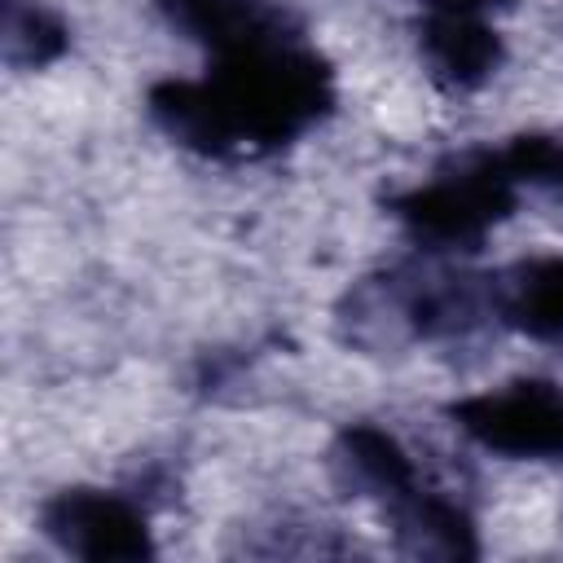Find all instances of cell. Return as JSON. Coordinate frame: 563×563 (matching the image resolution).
I'll list each match as a JSON object with an SVG mask.
<instances>
[{
	"mask_svg": "<svg viewBox=\"0 0 563 563\" xmlns=\"http://www.w3.org/2000/svg\"><path fill=\"white\" fill-rule=\"evenodd\" d=\"M506 163L515 167V176L523 185H541L554 189L563 198V136H545V132H519L501 141Z\"/></svg>",
	"mask_w": 563,
	"mask_h": 563,
	"instance_id": "10",
	"label": "cell"
},
{
	"mask_svg": "<svg viewBox=\"0 0 563 563\" xmlns=\"http://www.w3.org/2000/svg\"><path fill=\"white\" fill-rule=\"evenodd\" d=\"M334 106V66L308 35L211 57L202 75H172L145 92L150 123L172 145L216 163L268 158L321 128Z\"/></svg>",
	"mask_w": 563,
	"mask_h": 563,
	"instance_id": "1",
	"label": "cell"
},
{
	"mask_svg": "<svg viewBox=\"0 0 563 563\" xmlns=\"http://www.w3.org/2000/svg\"><path fill=\"white\" fill-rule=\"evenodd\" d=\"M449 422L493 457L563 466V383L554 378H510L457 396Z\"/></svg>",
	"mask_w": 563,
	"mask_h": 563,
	"instance_id": "4",
	"label": "cell"
},
{
	"mask_svg": "<svg viewBox=\"0 0 563 563\" xmlns=\"http://www.w3.org/2000/svg\"><path fill=\"white\" fill-rule=\"evenodd\" d=\"M488 299L493 325L545 343L563 339V255H537L488 273Z\"/></svg>",
	"mask_w": 563,
	"mask_h": 563,
	"instance_id": "8",
	"label": "cell"
},
{
	"mask_svg": "<svg viewBox=\"0 0 563 563\" xmlns=\"http://www.w3.org/2000/svg\"><path fill=\"white\" fill-rule=\"evenodd\" d=\"M40 532L84 563H145L158 554L145 506L101 484H66L48 493L40 506Z\"/></svg>",
	"mask_w": 563,
	"mask_h": 563,
	"instance_id": "5",
	"label": "cell"
},
{
	"mask_svg": "<svg viewBox=\"0 0 563 563\" xmlns=\"http://www.w3.org/2000/svg\"><path fill=\"white\" fill-rule=\"evenodd\" d=\"M70 48V22L44 0H0V57L9 70H44Z\"/></svg>",
	"mask_w": 563,
	"mask_h": 563,
	"instance_id": "9",
	"label": "cell"
},
{
	"mask_svg": "<svg viewBox=\"0 0 563 563\" xmlns=\"http://www.w3.org/2000/svg\"><path fill=\"white\" fill-rule=\"evenodd\" d=\"M330 466L343 488L374 501L391 537L413 559H479V523L471 506L435 484L409 444L378 422H347L330 444Z\"/></svg>",
	"mask_w": 563,
	"mask_h": 563,
	"instance_id": "2",
	"label": "cell"
},
{
	"mask_svg": "<svg viewBox=\"0 0 563 563\" xmlns=\"http://www.w3.org/2000/svg\"><path fill=\"white\" fill-rule=\"evenodd\" d=\"M523 180L501 145H475L387 198V216L422 251H475L519 207Z\"/></svg>",
	"mask_w": 563,
	"mask_h": 563,
	"instance_id": "3",
	"label": "cell"
},
{
	"mask_svg": "<svg viewBox=\"0 0 563 563\" xmlns=\"http://www.w3.org/2000/svg\"><path fill=\"white\" fill-rule=\"evenodd\" d=\"M418 4L422 9H453V13H488V18L515 9V0H418Z\"/></svg>",
	"mask_w": 563,
	"mask_h": 563,
	"instance_id": "11",
	"label": "cell"
},
{
	"mask_svg": "<svg viewBox=\"0 0 563 563\" xmlns=\"http://www.w3.org/2000/svg\"><path fill=\"white\" fill-rule=\"evenodd\" d=\"M413 44L427 79L444 92H475L506 62V40L488 13L422 9L413 22Z\"/></svg>",
	"mask_w": 563,
	"mask_h": 563,
	"instance_id": "6",
	"label": "cell"
},
{
	"mask_svg": "<svg viewBox=\"0 0 563 563\" xmlns=\"http://www.w3.org/2000/svg\"><path fill=\"white\" fill-rule=\"evenodd\" d=\"M167 26L207 57H229L242 48L277 44L303 35V22L282 4V0H154Z\"/></svg>",
	"mask_w": 563,
	"mask_h": 563,
	"instance_id": "7",
	"label": "cell"
}]
</instances>
